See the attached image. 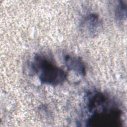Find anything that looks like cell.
Masks as SVG:
<instances>
[{
  "mask_svg": "<svg viewBox=\"0 0 127 127\" xmlns=\"http://www.w3.org/2000/svg\"><path fill=\"white\" fill-rule=\"evenodd\" d=\"M109 98L97 93L90 96L87 107L92 114L87 118L86 126L94 127H118L122 126V111L117 107L110 106Z\"/></svg>",
  "mask_w": 127,
  "mask_h": 127,
  "instance_id": "obj_1",
  "label": "cell"
},
{
  "mask_svg": "<svg viewBox=\"0 0 127 127\" xmlns=\"http://www.w3.org/2000/svg\"><path fill=\"white\" fill-rule=\"evenodd\" d=\"M32 67L42 83L56 86L63 83L66 74L60 67L43 56L36 55Z\"/></svg>",
  "mask_w": 127,
  "mask_h": 127,
  "instance_id": "obj_2",
  "label": "cell"
},
{
  "mask_svg": "<svg viewBox=\"0 0 127 127\" xmlns=\"http://www.w3.org/2000/svg\"><path fill=\"white\" fill-rule=\"evenodd\" d=\"M64 62L67 67L81 75L85 74V66L83 61L78 57L66 55Z\"/></svg>",
  "mask_w": 127,
  "mask_h": 127,
  "instance_id": "obj_3",
  "label": "cell"
},
{
  "mask_svg": "<svg viewBox=\"0 0 127 127\" xmlns=\"http://www.w3.org/2000/svg\"><path fill=\"white\" fill-rule=\"evenodd\" d=\"M82 28L83 31L87 32L90 35L94 34L98 28L100 27V22L98 16L95 14H90L84 18L82 22Z\"/></svg>",
  "mask_w": 127,
  "mask_h": 127,
  "instance_id": "obj_4",
  "label": "cell"
},
{
  "mask_svg": "<svg viewBox=\"0 0 127 127\" xmlns=\"http://www.w3.org/2000/svg\"><path fill=\"white\" fill-rule=\"evenodd\" d=\"M115 16L118 20H122L126 17V4L121 1L117 6L115 10Z\"/></svg>",
  "mask_w": 127,
  "mask_h": 127,
  "instance_id": "obj_5",
  "label": "cell"
}]
</instances>
